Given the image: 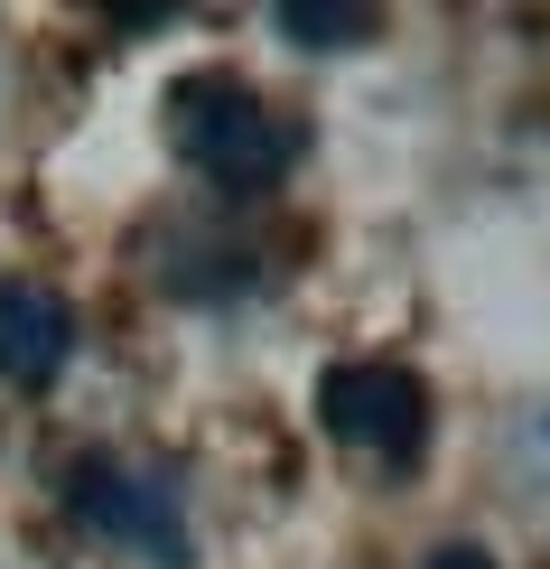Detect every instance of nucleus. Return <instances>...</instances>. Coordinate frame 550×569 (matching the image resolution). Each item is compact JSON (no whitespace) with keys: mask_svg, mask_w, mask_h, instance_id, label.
<instances>
[{"mask_svg":"<svg viewBox=\"0 0 550 569\" xmlns=\"http://www.w3.org/2000/svg\"><path fill=\"white\" fill-rule=\"evenodd\" d=\"M159 131H169L178 169H197L214 197H271V187L299 169V150H308V131L252 76H233V66L178 76L159 93Z\"/></svg>","mask_w":550,"mask_h":569,"instance_id":"obj_1","label":"nucleus"},{"mask_svg":"<svg viewBox=\"0 0 550 569\" xmlns=\"http://www.w3.org/2000/svg\"><path fill=\"white\" fill-rule=\"evenodd\" d=\"M66 513L93 541L131 551L140 569H197V523H187L178 467L122 458V448H84V458H66Z\"/></svg>","mask_w":550,"mask_h":569,"instance_id":"obj_2","label":"nucleus"},{"mask_svg":"<svg viewBox=\"0 0 550 569\" xmlns=\"http://www.w3.org/2000/svg\"><path fill=\"white\" fill-rule=\"evenodd\" d=\"M318 420L327 439L354 448L373 467H420L429 448V383L392 355H346V365L318 373Z\"/></svg>","mask_w":550,"mask_h":569,"instance_id":"obj_3","label":"nucleus"},{"mask_svg":"<svg viewBox=\"0 0 550 569\" xmlns=\"http://www.w3.org/2000/svg\"><path fill=\"white\" fill-rule=\"evenodd\" d=\"M76 365V308L47 280H0V383H57Z\"/></svg>","mask_w":550,"mask_h":569,"instance_id":"obj_4","label":"nucleus"},{"mask_svg":"<svg viewBox=\"0 0 550 569\" xmlns=\"http://www.w3.org/2000/svg\"><path fill=\"white\" fill-rule=\"evenodd\" d=\"M494 477L522 513H550V401H513L494 430Z\"/></svg>","mask_w":550,"mask_h":569,"instance_id":"obj_5","label":"nucleus"},{"mask_svg":"<svg viewBox=\"0 0 550 569\" xmlns=\"http://www.w3.org/2000/svg\"><path fill=\"white\" fill-rule=\"evenodd\" d=\"M280 29H290V47L346 57V47L382 38V10H364V0H280Z\"/></svg>","mask_w":550,"mask_h":569,"instance_id":"obj_6","label":"nucleus"},{"mask_svg":"<svg viewBox=\"0 0 550 569\" xmlns=\"http://www.w3.org/2000/svg\"><path fill=\"white\" fill-rule=\"evenodd\" d=\"M429 569H494V560L476 551V541H448V551H429Z\"/></svg>","mask_w":550,"mask_h":569,"instance_id":"obj_7","label":"nucleus"}]
</instances>
